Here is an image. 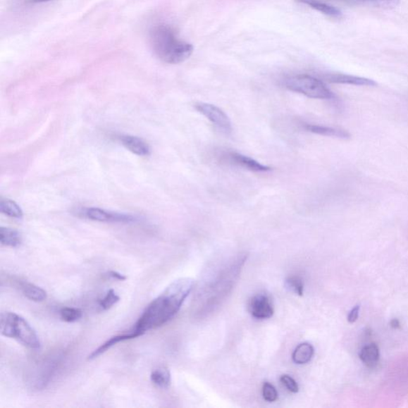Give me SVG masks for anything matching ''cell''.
<instances>
[{
    "label": "cell",
    "instance_id": "obj_1",
    "mask_svg": "<svg viewBox=\"0 0 408 408\" xmlns=\"http://www.w3.org/2000/svg\"><path fill=\"white\" fill-rule=\"evenodd\" d=\"M194 286V279L175 280L145 308L132 330L143 333L163 326L178 314Z\"/></svg>",
    "mask_w": 408,
    "mask_h": 408
},
{
    "label": "cell",
    "instance_id": "obj_2",
    "mask_svg": "<svg viewBox=\"0 0 408 408\" xmlns=\"http://www.w3.org/2000/svg\"><path fill=\"white\" fill-rule=\"evenodd\" d=\"M152 50L163 63L179 64L190 58L194 50L192 44L179 39L173 29L159 25L150 34Z\"/></svg>",
    "mask_w": 408,
    "mask_h": 408
},
{
    "label": "cell",
    "instance_id": "obj_3",
    "mask_svg": "<svg viewBox=\"0 0 408 408\" xmlns=\"http://www.w3.org/2000/svg\"><path fill=\"white\" fill-rule=\"evenodd\" d=\"M0 332L2 336L15 339L30 350H39L41 348L38 334L26 319L16 313L1 314Z\"/></svg>",
    "mask_w": 408,
    "mask_h": 408
},
{
    "label": "cell",
    "instance_id": "obj_4",
    "mask_svg": "<svg viewBox=\"0 0 408 408\" xmlns=\"http://www.w3.org/2000/svg\"><path fill=\"white\" fill-rule=\"evenodd\" d=\"M283 85L293 92L301 94L313 99L331 100L335 97L332 91L320 79L307 75L285 77Z\"/></svg>",
    "mask_w": 408,
    "mask_h": 408
},
{
    "label": "cell",
    "instance_id": "obj_5",
    "mask_svg": "<svg viewBox=\"0 0 408 408\" xmlns=\"http://www.w3.org/2000/svg\"><path fill=\"white\" fill-rule=\"evenodd\" d=\"M194 107L225 135H230L233 132L230 120L221 108L205 102H197Z\"/></svg>",
    "mask_w": 408,
    "mask_h": 408
},
{
    "label": "cell",
    "instance_id": "obj_6",
    "mask_svg": "<svg viewBox=\"0 0 408 408\" xmlns=\"http://www.w3.org/2000/svg\"><path fill=\"white\" fill-rule=\"evenodd\" d=\"M219 161L235 167H240L254 173L271 172L272 168L264 166L253 159V158L242 155L234 151L222 152L218 155Z\"/></svg>",
    "mask_w": 408,
    "mask_h": 408
},
{
    "label": "cell",
    "instance_id": "obj_7",
    "mask_svg": "<svg viewBox=\"0 0 408 408\" xmlns=\"http://www.w3.org/2000/svg\"><path fill=\"white\" fill-rule=\"evenodd\" d=\"M248 309L253 318L260 320L271 319L275 311L271 297L264 292L254 295L249 299Z\"/></svg>",
    "mask_w": 408,
    "mask_h": 408
},
{
    "label": "cell",
    "instance_id": "obj_8",
    "mask_svg": "<svg viewBox=\"0 0 408 408\" xmlns=\"http://www.w3.org/2000/svg\"><path fill=\"white\" fill-rule=\"evenodd\" d=\"M84 216L93 221L104 223H132L135 221V217L131 215L108 211L101 209L91 208L84 211Z\"/></svg>",
    "mask_w": 408,
    "mask_h": 408
},
{
    "label": "cell",
    "instance_id": "obj_9",
    "mask_svg": "<svg viewBox=\"0 0 408 408\" xmlns=\"http://www.w3.org/2000/svg\"><path fill=\"white\" fill-rule=\"evenodd\" d=\"M143 333L134 330H131L129 332H123V333L115 335V336L107 340L105 343H103L100 347H99V348L91 353L88 357V360H94V359L100 357L103 354V353H105L109 349H111L113 346L120 342H125V340L135 339L143 336Z\"/></svg>",
    "mask_w": 408,
    "mask_h": 408
},
{
    "label": "cell",
    "instance_id": "obj_10",
    "mask_svg": "<svg viewBox=\"0 0 408 408\" xmlns=\"http://www.w3.org/2000/svg\"><path fill=\"white\" fill-rule=\"evenodd\" d=\"M328 82L352 85L359 87H376V82L371 79L343 74H326L322 76Z\"/></svg>",
    "mask_w": 408,
    "mask_h": 408
},
{
    "label": "cell",
    "instance_id": "obj_11",
    "mask_svg": "<svg viewBox=\"0 0 408 408\" xmlns=\"http://www.w3.org/2000/svg\"><path fill=\"white\" fill-rule=\"evenodd\" d=\"M302 129L318 135L335 137L339 139H350L351 137L350 133L345 130L336 129V128L328 127L320 125L302 123Z\"/></svg>",
    "mask_w": 408,
    "mask_h": 408
},
{
    "label": "cell",
    "instance_id": "obj_12",
    "mask_svg": "<svg viewBox=\"0 0 408 408\" xmlns=\"http://www.w3.org/2000/svg\"><path fill=\"white\" fill-rule=\"evenodd\" d=\"M120 142L125 147L140 156H147L151 154L149 145L142 139L133 136L120 137Z\"/></svg>",
    "mask_w": 408,
    "mask_h": 408
},
{
    "label": "cell",
    "instance_id": "obj_13",
    "mask_svg": "<svg viewBox=\"0 0 408 408\" xmlns=\"http://www.w3.org/2000/svg\"><path fill=\"white\" fill-rule=\"evenodd\" d=\"M296 2L307 5L316 11L328 16L339 18L342 16V12L330 4L321 1V0H296Z\"/></svg>",
    "mask_w": 408,
    "mask_h": 408
},
{
    "label": "cell",
    "instance_id": "obj_14",
    "mask_svg": "<svg viewBox=\"0 0 408 408\" xmlns=\"http://www.w3.org/2000/svg\"><path fill=\"white\" fill-rule=\"evenodd\" d=\"M348 6H366V7L389 8L397 6L400 0H335Z\"/></svg>",
    "mask_w": 408,
    "mask_h": 408
},
{
    "label": "cell",
    "instance_id": "obj_15",
    "mask_svg": "<svg viewBox=\"0 0 408 408\" xmlns=\"http://www.w3.org/2000/svg\"><path fill=\"white\" fill-rule=\"evenodd\" d=\"M361 361L369 368H373L380 361V350L374 343L365 345L360 352Z\"/></svg>",
    "mask_w": 408,
    "mask_h": 408
},
{
    "label": "cell",
    "instance_id": "obj_16",
    "mask_svg": "<svg viewBox=\"0 0 408 408\" xmlns=\"http://www.w3.org/2000/svg\"><path fill=\"white\" fill-rule=\"evenodd\" d=\"M20 288L24 296L35 302H44L47 298V291L32 283H22Z\"/></svg>",
    "mask_w": 408,
    "mask_h": 408
},
{
    "label": "cell",
    "instance_id": "obj_17",
    "mask_svg": "<svg viewBox=\"0 0 408 408\" xmlns=\"http://www.w3.org/2000/svg\"><path fill=\"white\" fill-rule=\"evenodd\" d=\"M314 354V349L311 344L302 343L297 346L292 358L295 364H306L312 360Z\"/></svg>",
    "mask_w": 408,
    "mask_h": 408
},
{
    "label": "cell",
    "instance_id": "obj_18",
    "mask_svg": "<svg viewBox=\"0 0 408 408\" xmlns=\"http://www.w3.org/2000/svg\"><path fill=\"white\" fill-rule=\"evenodd\" d=\"M0 242L2 246L17 247L21 245L22 236L15 229L2 227L0 228Z\"/></svg>",
    "mask_w": 408,
    "mask_h": 408
},
{
    "label": "cell",
    "instance_id": "obj_19",
    "mask_svg": "<svg viewBox=\"0 0 408 408\" xmlns=\"http://www.w3.org/2000/svg\"><path fill=\"white\" fill-rule=\"evenodd\" d=\"M150 379L158 388L166 389L171 385V373L164 367L152 371Z\"/></svg>",
    "mask_w": 408,
    "mask_h": 408
},
{
    "label": "cell",
    "instance_id": "obj_20",
    "mask_svg": "<svg viewBox=\"0 0 408 408\" xmlns=\"http://www.w3.org/2000/svg\"><path fill=\"white\" fill-rule=\"evenodd\" d=\"M0 211L11 218H22L23 216L20 206L14 201L8 199L0 201Z\"/></svg>",
    "mask_w": 408,
    "mask_h": 408
},
{
    "label": "cell",
    "instance_id": "obj_21",
    "mask_svg": "<svg viewBox=\"0 0 408 408\" xmlns=\"http://www.w3.org/2000/svg\"><path fill=\"white\" fill-rule=\"evenodd\" d=\"M59 315L61 320L72 323L80 320L82 318L83 313L80 309L65 307L60 310Z\"/></svg>",
    "mask_w": 408,
    "mask_h": 408
},
{
    "label": "cell",
    "instance_id": "obj_22",
    "mask_svg": "<svg viewBox=\"0 0 408 408\" xmlns=\"http://www.w3.org/2000/svg\"><path fill=\"white\" fill-rule=\"evenodd\" d=\"M285 285L295 294L302 296L304 294V283L302 279L298 276H290L285 279Z\"/></svg>",
    "mask_w": 408,
    "mask_h": 408
},
{
    "label": "cell",
    "instance_id": "obj_23",
    "mask_svg": "<svg viewBox=\"0 0 408 408\" xmlns=\"http://www.w3.org/2000/svg\"><path fill=\"white\" fill-rule=\"evenodd\" d=\"M119 301L120 297L116 294V292L113 290H109L105 297L99 301V304L102 309L108 310Z\"/></svg>",
    "mask_w": 408,
    "mask_h": 408
},
{
    "label": "cell",
    "instance_id": "obj_24",
    "mask_svg": "<svg viewBox=\"0 0 408 408\" xmlns=\"http://www.w3.org/2000/svg\"><path fill=\"white\" fill-rule=\"evenodd\" d=\"M263 397L264 399L272 403L278 400V393L275 386L271 385L269 382H265L263 386Z\"/></svg>",
    "mask_w": 408,
    "mask_h": 408
},
{
    "label": "cell",
    "instance_id": "obj_25",
    "mask_svg": "<svg viewBox=\"0 0 408 408\" xmlns=\"http://www.w3.org/2000/svg\"><path fill=\"white\" fill-rule=\"evenodd\" d=\"M280 381L282 382L283 385L288 388V391L292 393H297L299 391V386H298L297 383L294 378L289 375H283Z\"/></svg>",
    "mask_w": 408,
    "mask_h": 408
},
{
    "label": "cell",
    "instance_id": "obj_26",
    "mask_svg": "<svg viewBox=\"0 0 408 408\" xmlns=\"http://www.w3.org/2000/svg\"><path fill=\"white\" fill-rule=\"evenodd\" d=\"M360 309V306H357L351 310L348 316V321L350 323H354L357 321Z\"/></svg>",
    "mask_w": 408,
    "mask_h": 408
},
{
    "label": "cell",
    "instance_id": "obj_27",
    "mask_svg": "<svg viewBox=\"0 0 408 408\" xmlns=\"http://www.w3.org/2000/svg\"><path fill=\"white\" fill-rule=\"evenodd\" d=\"M107 276L113 279L118 280V281H125L127 279V277L123 275V273L114 271H109Z\"/></svg>",
    "mask_w": 408,
    "mask_h": 408
},
{
    "label": "cell",
    "instance_id": "obj_28",
    "mask_svg": "<svg viewBox=\"0 0 408 408\" xmlns=\"http://www.w3.org/2000/svg\"><path fill=\"white\" fill-rule=\"evenodd\" d=\"M391 326L394 328L400 327V321L397 319H394L391 321Z\"/></svg>",
    "mask_w": 408,
    "mask_h": 408
},
{
    "label": "cell",
    "instance_id": "obj_29",
    "mask_svg": "<svg viewBox=\"0 0 408 408\" xmlns=\"http://www.w3.org/2000/svg\"><path fill=\"white\" fill-rule=\"evenodd\" d=\"M32 3H42V2H47L51 1V0H30Z\"/></svg>",
    "mask_w": 408,
    "mask_h": 408
}]
</instances>
